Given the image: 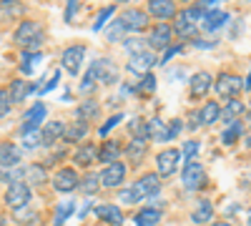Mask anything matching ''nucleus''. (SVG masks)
<instances>
[{
	"label": "nucleus",
	"instance_id": "13",
	"mask_svg": "<svg viewBox=\"0 0 251 226\" xmlns=\"http://www.w3.org/2000/svg\"><path fill=\"white\" fill-rule=\"evenodd\" d=\"M149 15L166 23V20L176 18V3L174 0H149Z\"/></svg>",
	"mask_w": 251,
	"mask_h": 226
},
{
	"label": "nucleus",
	"instance_id": "14",
	"mask_svg": "<svg viewBox=\"0 0 251 226\" xmlns=\"http://www.w3.org/2000/svg\"><path fill=\"white\" fill-rule=\"evenodd\" d=\"M66 136V126H63L60 121H48L43 128H40V146H46V149H50L53 143L58 141V138H63Z\"/></svg>",
	"mask_w": 251,
	"mask_h": 226
},
{
	"label": "nucleus",
	"instance_id": "57",
	"mask_svg": "<svg viewBox=\"0 0 251 226\" xmlns=\"http://www.w3.org/2000/svg\"><path fill=\"white\" fill-rule=\"evenodd\" d=\"M181 3H191V0H181Z\"/></svg>",
	"mask_w": 251,
	"mask_h": 226
},
{
	"label": "nucleus",
	"instance_id": "43",
	"mask_svg": "<svg viewBox=\"0 0 251 226\" xmlns=\"http://www.w3.org/2000/svg\"><path fill=\"white\" fill-rule=\"evenodd\" d=\"M113 13H116V8H113V5H106V8H103V10L98 13V18H96V23H93V30L98 33V30H100L103 25H106V20H108V18H111Z\"/></svg>",
	"mask_w": 251,
	"mask_h": 226
},
{
	"label": "nucleus",
	"instance_id": "7",
	"mask_svg": "<svg viewBox=\"0 0 251 226\" xmlns=\"http://www.w3.org/2000/svg\"><path fill=\"white\" fill-rule=\"evenodd\" d=\"M83 55H86V48L83 46H68L66 50L60 53V66L66 68L71 75H78L80 66H83Z\"/></svg>",
	"mask_w": 251,
	"mask_h": 226
},
{
	"label": "nucleus",
	"instance_id": "42",
	"mask_svg": "<svg viewBox=\"0 0 251 226\" xmlns=\"http://www.w3.org/2000/svg\"><path fill=\"white\" fill-rule=\"evenodd\" d=\"M121 118H123V113H113L111 118H106V123H103V126L98 128V136H100V138H106V136L111 133V128L121 123Z\"/></svg>",
	"mask_w": 251,
	"mask_h": 226
},
{
	"label": "nucleus",
	"instance_id": "8",
	"mask_svg": "<svg viewBox=\"0 0 251 226\" xmlns=\"http://www.w3.org/2000/svg\"><path fill=\"white\" fill-rule=\"evenodd\" d=\"M43 118H46V103H33L28 111H25V116H23V126H20V133H35V131H40V123H43Z\"/></svg>",
	"mask_w": 251,
	"mask_h": 226
},
{
	"label": "nucleus",
	"instance_id": "17",
	"mask_svg": "<svg viewBox=\"0 0 251 226\" xmlns=\"http://www.w3.org/2000/svg\"><path fill=\"white\" fill-rule=\"evenodd\" d=\"M211 86H214L211 75H208L206 71H201V73H196L191 78V91H188V96H191V100H199V98H203L208 91H211Z\"/></svg>",
	"mask_w": 251,
	"mask_h": 226
},
{
	"label": "nucleus",
	"instance_id": "19",
	"mask_svg": "<svg viewBox=\"0 0 251 226\" xmlns=\"http://www.w3.org/2000/svg\"><path fill=\"white\" fill-rule=\"evenodd\" d=\"M96 216L108 226H121L123 224V214H121V209L116 206V203H100V206H96Z\"/></svg>",
	"mask_w": 251,
	"mask_h": 226
},
{
	"label": "nucleus",
	"instance_id": "9",
	"mask_svg": "<svg viewBox=\"0 0 251 226\" xmlns=\"http://www.w3.org/2000/svg\"><path fill=\"white\" fill-rule=\"evenodd\" d=\"M80 186V178L75 174V169H58L55 176H53V189L58 194H68V191H75Z\"/></svg>",
	"mask_w": 251,
	"mask_h": 226
},
{
	"label": "nucleus",
	"instance_id": "16",
	"mask_svg": "<svg viewBox=\"0 0 251 226\" xmlns=\"http://www.w3.org/2000/svg\"><path fill=\"white\" fill-rule=\"evenodd\" d=\"M35 91H40L35 83H28L25 78H18V80H13L10 83V88H8V93H10V100L13 103H20V100H25L28 96H33Z\"/></svg>",
	"mask_w": 251,
	"mask_h": 226
},
{
	"label": "nucleus",
	"instance_id": "45",
	"mask_svg": "<svg viewBox=\"0 0 251 226\" xmlns=\"http://www.w3.org/2000/svg\"><path fill=\"white\" fill-rule=\"evenodd\" d=\"M123 46H126V50H128L131 55H138V53H143V46H146V43H143L141 38H128Z\"/></svg>",
	"mask_w": 251,
	"mask_h": 226
},
{
	"label": "nucleus",
	"instance_id": "35",
	"mask_svg": "<svg viewBox=\"0 0 251 226\" xmlns=\"http://www.w3.org/2000/svg\"><path fill=\"white\" fill-rule=\"evenodd\" d=\"M25 178L33 183V186H43V183L48 181L46 169H43V166H38V163H33V166H28V169H25Z\"/></svg>",
	"mask_w": 251,
	"mask_h": 226
},
{
	"label": "nucleus",
	"instance_id": "31",
	"mask_svg": "<svg viewBox=\"0 0 251 226\" xmlns=\"http://www.w3.org/2000/svg\"><path fill=\"white\" fill-rule=\"evenodd\" d=\"M133 219H136V226H156L161 221V211L149 206V209H141Z\"/></svg>",
	"mask_w": 251,
	"mask_h": 226
},
{
	"label": "nucleus",
	"instance_id": "27",
	"mask_svg": "<svg viewBox=\"0 0 251 226\" xmlns=\"http://www.w3.org/2000/svg\"><path fill=\"white\" fill-rule=\"evenodd\" d=\"M43 63V53H33V50H23V55H20V71H23L25 75L33 73L35 66Z\"/></svg>",
	"mask_w": 251,
	"mask_h": 226
},
{
	"label": "nucleus",
	"instance_id": "28",
	"mask_svg": "<svg viewBox=\"0 0 251 226\" xmlns=\"http://www.w3.org/2000/svg\"><path fill=\"white\" fill-rule=\"evenodd\" d=\"M149 141H169V126L161 118L149 121Z\"/></svg>",
	"mask_w": 251,
	"mask_h": 226
},
{
	"label": "nucleus",
	"instance_id": "2",
	"mask_svg": "<svg viewBox=\"0 0 251 226\" xmlns=\"http://www.w3.org/2000/svg\"><path fill=\"white\" fill-rule=\"evenodd\" d=\"M241 88H244V80H241L239 75H234V73H221V75L216 78V83H214L216 96H219V98H226V100L236 98V96L241 93Z\"/></svg>",
	"mask_w": 251,
	"mask_h": 226
},
{
	"label": "nucleus",
	"instance_id": "37",
	"mask_svg": "<svg viewBox=\"0 0 251 226\" xmlns=\"http://www.w3.org/2000/svg\"><path fill=\"white\" fill-rule=\"evenodd\" d=\"M206 8H201V5H191V8H186L183 13H181V18H186L188 23H196V25H201V20L206 18Z\"/></svg>",
	"mask_w": 251,
	"mask_h": 226
},
{
	"label": "nucleus",
	"instance_id": "48",
	"mask_svg": "<svg viewBox=\"0 0 251 226\" xmlns=\"http://www.w3.org/2000/svg\"><path fill=\"white\" fill-rule=\"evenodd\" d=\"M181 128H183V121H181V118H174V121L169 123V141H174V138L181 133Z\"/></svg>",
	"mask_w": 251,
	"mask_h": 226
},
{
	"label": "nucleus",
	"instance_id": "36",
	"mask_svg": "<svg viewBox=\"0 0 251 226\" xmlns=\"http://www.w3.org/2000/svg\"><path fill=\"white\" fill-rule=\"evenodd\" d=\"M241 136H244V123H241V121H236V123H231V126H228V128L224 131L221 141L226 143V146H231V143H236Z\"/></svg>",
	"mask_w": 251,
	"mask_h": 226
},
{
	"label": "nucleus",
	"instance_id": "50",
	"mask_svg": "<svg viewBox=\"0 0 251 226\" xmlns=\"http://www.w3.org/2000/svg\"><path fill=\"white\" fill-rule=\"evenodd\" d=\"M78 3H80V0H68V8H66V23H73V20H75Z\"/></svg>",
	"mask_w": 251,
	"mask_h": 226
},
{
	"label": "nucleus",
	"instance_id": "6",
	"mask_svg": "<svg viewBox=\"0 0 251 226\" xmlns=\"http://www.w3.org/2000/svg\"><path fill=\"white\" fill-rule=\"evenodd\" d=\"M121 25L126 30H131V33H141L149 28V13H143L141 8H128V10H123L121 13Z\"/></svg>",
	"mask_w": 251,
	"mask_h": 226
},
{
	"label": "nucleus",
	"instance_id": "5",
	"mask_svg": "<svg viewBox=\"0 0 251 226\" xmlns=\"http://www.w3.org/2000/svg\"><path fill=\"white\" fill-rule=\"evenodd\" d=\"M181 183L188 189V191H199L203 183H206V171L201 163L191 161V163H186L183 171H181Z\"/></svg>",
	"mask_w": 251,
	"mask_h": 226
},
{
	"label": "nucleus",
	"instance_id": "54",
	"mask_svg": "<svg viewBox=\"0 0 251 226\" xmlns=\"http://www.w3.org/2000/svg\"><path fill=\"white\" fill-rule=\"evenodd\" d=\"M211 226H234V224H228V221H216V224H211Z\"/></svg>",
	"mask_w": 251,
	"mask_h": 226
},
{
	"label": "nucleus",
	"instance_id": "41",
	"mask_svg": "<svg viewBox=\"0 0 251 226\" xmlns=\"http://www.w3.org/2000/svg\"><path fill=\"white\" fill-rule=\"evenodd\" d=\"M71 214H73V201H63V206H58V211H55V221H53V226H63Z\"/></svg>",
	"mask_w": 251,
	"mask_h": 226
},
{
	"label": "nucleus",
	"instance_id": "1",
	"mask_svg": "<svg viewBox=\"0 0 251 226\" xmlns=\"http://www.w3.org/2000/svg\"><path fill=\"white\" fill-rule=\"evenodd\" d=\"M13 38L23 50H33V53H38V48L43 46V40H46L43 28H40V23H35V20H23V23L15 28Z\"/></svg>",
	"mask_w": 251,
	"mask_h": 226
},
{
	"label": "nucleus",
	"instance_id": "26",
	"mask_svg": "<svg viewBox=\"0 0 251 226\" xmlns=\"http://www.w3.org/2000/svg\"><path fill=\"white\" fill-rule=\"evenodd\" d=\"M226 20H228V13H224V10H208L206 18L201 20V28L203 30H216V28H221L226 23Z\"/></svg>",
	"mask_w": 251,
	"mask_h": 226
},
{
	"label": "nucleus",
	"instance_id": "51",
	"mask_svg": "<svg viewBox=\"0 0 251 226\" xmlns=\"http://www.w3.org/2000/svg\"><path fill=\"white\" fill-rule=\"evenodd\" d=\"M58 78H60V71H55V73H53V78H50V80H48V83H46V86H43V88H40V91H38V93H40V96H46V93H48V91H53V88H55V86H58Z\"/></svg>",
	"mask_w": 251,
	"mask_h": 226
},
{
	"label": "nucleus",
	"instance_id": "47",
	"mask_svg": "<svg viewBox=\"0 0 251 226\" xmlns=\"http://www.w3.org/2000/svg\"><path fill=\"white\" fill-rule=\"evenodd\" d=\"M123 33H126V28L121 25V20H116V23L108 28V40H121V38H123Z\"/></svg>",
	"mask_w": 251,
	"mask_h": 226
},
{
	"label": "nucleus",
	"instance_id": "39",
	"mask_svg": "<svg viewBox=\"0 0 251 226\" xmlns=\"http://www.w3.org/2000/svg\"><path fill=\"white\" fill-rule=\"evenodd\" d=\"M141 96H151L153 91H156V75L153 73H146V75H141V80H138V88H136Z\"/></svg>",
	"mask_w": 251,
	"mask_h": 226
},
{
	"label": "nucleus",
	"instance_id": "22",
	"mask_svg": "<svg viewBox=\"0 0 251 226\" xmlns=\"http://www.w3.org/2000/svg\"><path fill=\"white\" fill-rule=\"evenodd\" d=\"M118 158H121V143L113 141V138L103 141V143H100V149H98V161L108 166V163H116Z\"/></svg>",
	"mask_w": 251,
	"mask_h": 226
},
{
	"label": "nucleus",
	"instance_id": "58",
	"mask_svg": "<svg viewBox=\"0 0 251 226\" xmlns=\"http://www.w3.org/2000/svg\"><path fill=\"white\" fill-rule=\"evenodd\" d=\"M121 3H126V0H121Z\"/></svg>",
	"mask_w": 251,
	"mask_h": 226
},
{
	"label": "nucleus",
	"instance_id": "21",
	"mask_svg": "<svg viewBox=\"0 0 251 226\" xmlns=\"http://www.w3.org/2000/svg\"><path fill=\"white\" fill-rule=\"evenodd\" d=\"M96 161H98V149L93 146V143H83V146L73 153V163L80 166V169H88Z\"/></svg>",
	"mask_w": 251,
	"mask_h": 226
},
{
	"label": "nucleus",
	"instance_id": "29",
	"mask_svg": "<svg viewBox=\"0 0 251 226\" xmlns=\"http://www.w3.org/2000/svg\"><path fill=\"white\" fill-rule=\"evenodd\" d=\"M98 113H100V106L96 103L93 98H86L83 103L75 108V116L78 118H83V121H91V118H98Z\"/></svg>",
	"mask_w": 251,
	"mask_h": 226
},
{
	"label": "nucleus",
	"instance_id": "11",
	"mask_svg": "<svg viewBox=\"0 0 251 226\" xmlns=\"http://www.w3.org/2000/svg\"><path fill=\"white\" fill-rule=\"evenodd\" d=\"M158 63V58L149 50H143L138 55H131L128 58V63H126V68H128L133 75H146V73H151V68Z\"/></svg>",
	"mask_w": 251,
	"mask_h": 226
},
{
	"label": "nucleus",
	"instance_id": "12",
	"mask_svg": "<svg viewBox=\"0 0 251 226\" xmlns=\"http://www.w3.org/2000/svg\"><path fill=\"white\" fill-rule=\"evenodd\" d=\"M126 178V163L116 161V163H108L106 169L100 171V183L106 189H118Z\"/></svg>",
	"mask_w": 251,
	"mask_h": 226
},
{
	"label": "nucleus",
	"instance_id": "44",
	"mask_svg": "<svg viewBox=\"0 0 251 226\" xmlns=\"http://www.w3.org/2000/svg\"><path fill=\"white\" fill-rule=\"evenodd\" d=\"M118 199H121V203H138L143 196H141L136 189H121V191H118Z\"/></svg>",
	"mask_w": 251,
	"mask_h": 226
},
{
	"label": "nucleus",
	"instance_id": "34",
	"mask_svg": "<svg viewBox=\"0 0 251 226\" xmlns=\"http://www.w3.org/2000/svg\"><path fill=\"white\" fill-rule=\"evenodd\" d=\"M103 186V183H100V176L98 174H86V176H83L80 178V194H86V196H93L98 189Z\"/></svg>",
	"mask_w": 251,
	"mask_h": 226
},
{
	"label": "nucleus",
	"instance_id": "55",
	"mask_svg": "<svg viewBox=\"0 0 251 226\" xmlns=\"http://www.w3.org/2000/svg\"><path fill=\"white\" fill-rule=\"evenodd\" d=\"M246 221H249V226H251V209H249V214H246Z\"/></svg>",
	"mask_w": 251,
	"mask_h": 226
},
{
	"label": "nucleus",
	"instance_id": "25",
	"mask_svg": "<svg viewBox=\"0 0 251 226\" xmlns=\"http://www.w3.org/2000/svg\"><path fill=\"white\" fill-rule=\"evenodd\" d=\"M199 118H201V126H214L216 121H221V106L216 103V100H206Z\"/></svg>",
	"mask_w": 251,
	"mask_h": 226
},
{
	"label": "nucleus",
	"instance_id": "38",
	"mask_svg": "<svg viewBox=\"0 0 251 226\" xmlns=\"http://www.w3.org/2000/svg\"><path fill=\"white\" fill-rule=\"evenodd\" d=\"M13 219L20 224V226H30V224H35V219H38V214L33 211V209H28V206H23V209H15V214H13Z\"/></svg>",
	"mask_w": 251,
	"mask_h": 226
},
{
	"label": "nucleus",
	"instance_id": "18",
	"mask_svg": "<svg viewBox=\"0 0 251 226\" xmlns=\"http://www.w3.org/2000/svg\"><path fill=\"white\" fill-rule=\"evenodd\" d=\"M141 196H156L161 191V176L158 174H146L136 181V186H133Z\"/></svg>",
	"mask_w": 251,
	"mask_h": 226
},
{
	"label": "nucleus",
	"instance_id": "46",
	"mask_svg": "<svg viewBox=\"0 0 251 226\" xmlns=\"http://www.w3.org/2000/svg\"><path fill=\"white\" fill-rule=\"evenodd\" d=\"M10 106H13V100H10V93L0 88V118H3V116H8Z\"/></svg>",
	"mask_w": 251,
	"mask_h": 226
},
{
	"label": "nucleus",
	"instance_id": "33",
	"mask_svg": "<svg viewBox=\"0 0 251 226\" xmlns=\"http://www.w3.org/2000/svg\"><path fill=\"white\" fill-rule=\"evenodd\" d=\"M146 143H149V138H131V141H128V146H126V156L138 163L141 156L146 153Z\"/></svg>",
	"mask_w": 251,
	"mask_h": 226
},
{
	"label": "nucleus",
	"instance_id": "56",
	"mask_svg": "<svg viewBox=\"0 0 251 226\" xmlns=\"http://www.w3.org/2000/svg\"><path fill=\"white\" fill-rule=\"evenodd\" d=\"M0 226H5V221H3V216H0Z\"/></svg>",
	"mask_w": 251,
	"mask_h": 226
},
{
	"label": "nucleus",
	"instance_id": "10",
	"mask_svg": "<svg viewBox=\"0 0 251 226\" xmlns=\"http://www.w3.org/2000/svg\"><path fill=\"white\" fill-rule=\"evenodd\" d=\"M178 161H181V151L176 149H166L156 156V169H158V176L166 178V176H171L176 169H178Z\"/></svg>",
	"mask_w": 251,
	"mask_h": 226
},
{
	"label": "nucleus",
	"instance_id": "59",
	"mask_svg": "<svg viewBox=\"0 0 251 226\" xmlns=\"http://www.w3.org/2000/svg\"><path fill=\"white\" fill-rule=\"evenodd\" d=\"M208 3H211V0H208Z\"/></svg>",
	"mask_w": 251,
	"mask_h": 226
},
{
	"label": "nucleus",
	"instance_id": "3",
	"mask_svg": "<svg viewBox=\"0 0 251 226\" xmlns=\"http://www.w3.org/2000/svg\"><path fill=\"white\" fill-rule=\"evenodd\" d=\"M146 43H149V48H153V50H169L171 43H174V28H171L169 23H158V25H153Z\"/></svg>",
	"mask_w": 251,
	"mask_h": 226
},
{
	"label": "nucleus",
	"instance_id": "20",
	"mask_svg": "<svg viewBox=\"0 0 251 226\" xmlns=\"http://www.w3.org/2000/svg\"><path fill=\"white\" fill-rule=\"evenodd\" d=\"M244 111H246V106L241 103V100L239 98H231V100H226V106H221V121L231 126V123L241 121Z\"/></svg>",
	"mask_w": 251,
	"mask_h": 226
},
{
	"label": "nucleus",
	"instance_id": "49",
	"mask_svg": "<svg viewBox=\"0 0 251 226\" xmlns=\"http://www.w3.org/2000/svg\"><path fill=\"white\" fill-rule=\"evenodd\" d=\"M181 50H183V48H181V46H171V48H169V50H166V53H163V55H161V58H158V63H161V66H163V63H169V60H171V58H174V55H178V53H181Z\"/></svg>",
	"mask_w": 251,
	"mask_h": 226
},
{
	"label": "nucleus",
	"instance_id": "23",
	"mask_svg": "<svg viewBox=\"0 0 251 226\" xmlns=\"http://www.w3.org/2000/svg\"><path fill=\"white\" fill-rule=\"evenodd\" d=\"M86 133H88V121L75 118V121H71L66 126V136H63V141L66 143H78L80 138H86Z\"/></svg>",
	"mask_w": 251,
	"mask_h": 226
},
{
	"label": "nucleus",
	"instance_id": "53",
	"mask_svg": "<svg viewBox=\"0 0 251 226\" xmlns=\"http://www.w3.org/2000/svg\"><path fill=\"white\" fill-rule=\"evenodd\" d=\"M244 88H251V73L246 75V80H244Z\"/></svg>",
	"mask_w": 251,
	"mask_h": 226
},
{
	"label": "nucleus",
	"instance_id": "4",
	"mask_svg": "<svg viewBox=\"0 0 251 226\" xmlns=\"http://www.w3.org/2000/svg\"><path fill=\"white\" fill-rule=\"evenodd\" d=\"M3 201H5V206H10L13 211L28 206V203H30V186L23 183V181H20V183H10L5 196H3Z\"/></svg>",
	"mask_w": 251,
	"mask_h": 226
},
{
	"label": "nucleus",
	"instance_id": "15",
	"mask_svg": "<svg viewBox=\"0 0 251 226\" xmlns=\"http://www.w3.org/2000/svg\"><path fill=\"white\" fill-rule=\"evenodd\" d=\"M20 158H23V151L15 143H0V169H15Z\"/></svg>",
	"mask_w": 251,
	"mask_h": 226
},
{
	"label": "nucleus",
	"instance_id": "52",
	"mask_svg": "<svg viewBox=\"0 0 251 226\" xmlns=\"http://www.w3.org/2000/svg\"><path fill=\"white\" fill-rule=\"evenodd\" d=\"M88 203H91V199H86V203H83V206H80V211H78V216H80V219L86 216V211H88Z\"/></svg>",
	"mask_w": 251,
	"mask_h": 226
},
{
	"label": "nucleus",
	"instance_id": "40",
	"mask_svg": "<svg viewBox=\"0 0 251 226\" xmlns=\"http://www.w3.org/2000/svg\"><path fill=\"white\" fill-rule=\"evenodd\" d=\"M199 151H201V143H199V141H186L183 146H181V158H183L186 163H191Z\"/></svg>",
	"mask_w": 251,
	"mask_h": 226
},
{
	"label": "nucleus",
	"instance_id": "32",
	"mask_svg": "<svg viewBox=\"0 0 251 226\" xmlns=\"http://www.w3.org/2000/svg\"><path fill=\"white\" fill-rule=\"evenodd\" d=\"M199 33V25L196 23H188L186 18H176V23H174V35H181V38H196Z\"/></svg>",
	"mask_w": 251,
	"mask_h": 226
},
{
	"label": "nucleus",
	"instance_id": "30",
	"mask_svg": "<svg viewBox=\"0 0 251 226\" xmlns=\"http://www.w3.org/2000/svg\"><path fill=\"white\" fill-rule=\"evenodd\" d=\"M211 219H214V206H211V201L203 199L199 206H196V211L191 214V221L194 224H208Z\"/></svg>",
	"mask_w": 251,
	"mask_h": 226
},
{
	"label": "nucleus",
	"instance_id": "24",
	"mask_svg": "<svg viewBox=\"0 0 251 226\" xmlns=\"http://www.w3.org/2000/svg\"><path fill=\"white\" fill-rule=\"evenodd\" d=\"M25 15V5L20 0H0V20H13Z\"/></svg>",
	"mask_w": 251,
	"mask_h": 226
}]
</instances>
